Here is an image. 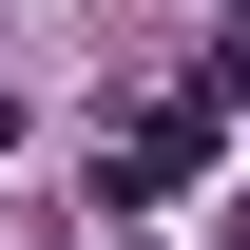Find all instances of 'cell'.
<instances>
[{
  "label": "cell",
  "instance_id": "cell-1",
  "mask_svg": "<svg viewBox=\"0 0 250 250\" xmlns=\"http://www.w3.org/2000/svg\"><path fill=\"white\" fill-rule=\"evenodd\" d=\"M192 173H212V96H173V116H135L96 154V192H192Z\"/></svg>",
  "mask_w": 250,
  "mask_h": 250
}]
</instances>
